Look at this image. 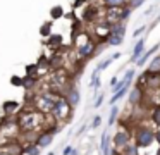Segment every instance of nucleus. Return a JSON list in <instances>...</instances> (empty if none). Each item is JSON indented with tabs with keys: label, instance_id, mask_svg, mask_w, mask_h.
I'll use <instances>...</instances> for the list:
<instances>
[{
	"label": "nucleus",
	"instance_id": "nucleus-20",
	"mask_svg": "<svg viewBox=\"0 0 160 155\" xmlns=\"http://www.w3.org/2000/svg\"><path fill=\"white\" fill-rule=\"evenodd\" d=\"M148 71H150V72H160V55H158V57H153V59H152Z\"/></svg>",
	"mask_w": 160,
	"mask_h": 155
},
{
	"label": "nucleus",
	"instance_id": "nucleus-13",
	"mask_svg": "<svg viewBox=\"0 0 160 155\" xmlns=\"http://www.w3.org/2000/svg\"><path fill=\"white\" fill-rule=\"evenodd\" d=\"M129 86H131V81H128V83H126V85L122 86V88L119 90V91H114V95H112V98H110V105H114V103L117 102L119 98H122V96H124L126 93H128Z\"/></svg>",
	"mask_w": 160,
	"mask_h": 155
},
{
	"label": "nucleus",
	"instance_id": "nucleus-35",
	"mask_svg": "<svg viewBox=\"0 0 160 155\" xmlns=\"http://www.w3.org/2000/svg\"><path fill=\"white\" fill-rule=\"evenodd\" d=\"M155 141H157V143L160 145V129H158V131H157V133H155Z\"/></svg>",
	"mask_w": 160,
	"mask_h": 155
},
{
	"label": "nucleus",
	"instance_id": "nucleus-34",
	"mask_svg": "<svg viewBox=\"0 0 160 155\" xmlns=\"http://www.w3.org/2000/svg\"><path fill=\"white\" fill-rule=\"evenodd\" d=\"M72 150H74L72 147H66V148H64V152H62V153H64V155H71V152H72Z\"/></svg>",
	"mask_w": 160,
	"mask_h": 155
},
{
	"label": "nucleus",
	"instance_id": "nucleus-9",
	"mask_svg": "<svg viewBox=\"0 0 160 155\" xmlns=\"http://www.w3.org/2000/svg\"><path fill=\"white\" fill-rule=\"evenodd\" d=\"M145 81H146V85H148L150 88H153V90L160 88V72H150V71H146Z\"/></svg>",
	"mask_w": 160,
	"mask_h": 155
},
{
	"label": "nucleus",
	"instance_id": "nucleus-23",
	"mask_svg": "<svg viewBox=\"0 0 160 155\" xmlns=\"http://www.w3.org/2000/svg\"><path fill=\"white\" fill-rule=\"evenodd\" d=\"M18 107H19V103H16V102H5V103H4V110H5V114H12V112H16V110H18Z\"/></svg>",
	"mask_w": 160,
	"mask_h": 155
},
{
	"label": "nucleus",
	"instance_id": "nucleus-25",
	"mask_svg": "<svg viewBox=\"0 0 160 155\" xmlns=\"http://www.w3.org/2000/svg\"><path fill=\"white\" fill-rule=\"evenodd\" d=\"M50 14H52L53 19H59V17H62L64 10H62V7H60V5H57V7H53V9H52V12H50Z\"/></svg>",
	"mask_w": 160,
	"mask_h": 155
},
{
	"label": "nucleus",
	"instance_id": "nucleus-32",
	"mask_svg": "<svg viewBox=\"0 0 160 155\" xmlns=\"http://www.w3.org/2000/svg\"><path fill=\"white\" fill-rule=\"evenodd\" d=\"M103 100H105V95H98V98L95 100V107H100L103 103Z\"/></svg>",
	"mask_w": 160,
	"mask_h": 155
},
{
	"label": "nucleus",
	"instance_id": "nucleus-33",
	"mask_svg": "<svg viewBox=\"0 0 160 155\" xmlns=\"http://www.w3.org/2000/svg\"><path fill=\"white\" fill-rule=\"evenodd\" d=\"M145 31H146V26H141V28H138V29H136L134 33H132V36H139V34L145 33Z\"/></svg>",
	"mask_w": 160,
	"mask_h": 155
},
{
	"label": "nucleus",
	"instance_id": "nucleus-15",
	"mask_svg": "<svg viewBox=\"0 0 160 155\" xmlns=\"http://www.w3.org/2000/svg\"><path fill=\"white\" fill-rule=\"evenodd\" d=\"M40 152H42V148H40L36 143L26 145V147L22 148V153H24V155H40Z\"/></svg>",
	"mask_w": 160,
	"mask_h": 155
},
{
	"label": "nucleus",
	"instance_id": "nucleus-24",
	"mask_svg": "<svg viewBox=\"0 0 160 155\" xmlns=\"http://www.w3.org/2000/svg\"><path fill=\"white\" fill-rule=\"evenodd\" d=\"M152 121H153V124L160 126V105H157L155 109L152 110Z\"/></svg>",
	"mask_w": 160,
	"mask_h": 155
},
{
	"label": "nucleus",
	"instance_id": "nucleus-26",
	"mask_svg": "<svg viewBox=\"0 0 160 155\" xmlns=\"http://www.w3.org/2000/svg\"><path fill=\"white\" fill-rule=\"evenodd\" d=\"M145 2H146V0H128V5L131 7V10H132V9H138V7H141Z\"/></svg>",
	"mask_w": 160,
	"mask_h": 155
},
{
	"label": "nucleus",
	"instance_id": "nucleus-3",
	"mask_svg": "<svg viewBox=\"0 0 160 155\" xmlns=\"http://www.w3.org/2000/svg\"><path fill=\"white\" fill-rule=\"evenodd\" d=\"M43 122V112H28L24 117H21V121H19V124H21L22 129H35V127H38L40 124Z\"/></svg>",
	"mask_w": 160,
	"mask_h": 155
},
{
	"label": "nucleus",
	"instance_id": "nucleus-18",
	"mask_svg": "<svg viewBox=\"0 0 160 155\" xmlns=\"http://www.w3.org/2000/svg\"><path fill=\"white\" fill-rule=\"evenodd\" d=\"M138 145H126L124 148H122V155H139L138 153Z\"/></svg>",
	"mask_w": 160,
	"mask_h": 155
},
{
	"label": "nucleus",
	"instance_id": "nucleus-27",
	"mask_svg": "<svg viewBox=\"0 0 160 155\" xmlns=\"http://www.w3.org/2000/svg\"><path fill=\"white\" fill-rule=\"evenodd\" d=\"M40 33H42V36H48V34H50V23L43 24L42 29H40Z\"/></svg>",
	"mask_w": 160,
	"mask_h": 155
},
{
	"label": "nucleus",
	"instance_id": "nucleus-30",
	"mask_svg": "<svg viewBox=\"0 0 160 155\" xmlns=\"http://www.w3.org/2000/svg\"><path fill=\"white\" fill-rule=\"evenodd\" d=\"M102 124V117L100 116H95L93 117V122H91V127H98Z\"/></svg>",
	"mask_w": 160,
	"mask_h": 155
},
{
	"label": "nucleus",
	"instance_id": "nucleus-31",
	"mask_svg": "<svg viewBox=\"0 0 160 155\" xmlns=\"http://www.w3.org/2000/svg\"><path fill=\"white\" fill-rule=\"evenodd\" d=\"M36 69H38V65H36V64L29 65V67H26V74H29V76H31V74H35V72H36Z\"/></svg>",
	"mask_w": 160,
	"mask_h": 155
},
{
	"label": "nucleus",
	"instance_id": "nucleus-37",
	"mask_svg": "<svg viewBox=\"0 0 160 155\" xmlns=\"http://www.w3.org/2000/svg\"><path fill=\"white\" fill-rule=\"evenodd\" d=\"M71 155H79V152H78V150H72V152H71Z\"/></svg>",
	"mask_w": 160,
	"mask_h": 155
},
{
	"label": "nucleus",
	"instance_id": "nucleus-22",
	"mask_svg": "<svg viewBox=\"0 0 160 155\" xmlns=\"http://www.w3.org/2000/svg\"><path fill=\"white\" fill-rule=\"evenodd\" d=\"M36 85V78H35V76H26V78L24 79H22V86H24V88H33V86H35Z\"/></svg>",
	"mask_w": 160,
	"mask_h": 155
},
{
	"label": "nucleus",
	"instance_id": "nucleus-39",
	"mask_svg": "<svg viewBox=\"0 0 160 155\" xmlns=\"http://www.w3.org/2000/svg\"><path fill=\"white\" fill-rule=\"evenodd\" d=\"M157 155H160V150H158V152H157Z\"/></svg>",
	"mask_w": 160,
	"mask_h": 155
},
{
	"label": "nucleus",
	"instance_id": "nucleus-21",
	"mask_svg": "<svg viewBox=\"0 0 160 155\" xmlns=\"http://www.w3.org/2000/svg\"><path fill=\"white\" fill-rule=\"evenodd\" d=\"M117 114H119V107H115V103H114L112 109H110V116H108V126H114V124H115Z\"/></svg>",
	"mask_w": 160,
	"mask_h": 155
},
{
	"label": "nucleus",
	"instance_id": "nucleus-19",
	"mask_svg": "<svg viewBox=\"0 0 160 155\" xmlns=\"http://www.w3.org/2000/svg\"><path fill=\"white\" fill-rule=\"evenodd\" d=\"M122 41H124V36H119V34H114V33H110L108 34V40H107V43L108 45H121Z\"/></svg>",
	"mask_w": 160,
	"mask_h": 155
},
{
	"label": "nucleus",
	"instance_id": "nucleus-36",
	"mask_svg": "<svg viewBox=\"0 0 160 155\" xmlns=\"http://www.w3.org/2000/svg\"><path fill=\"white\" fill-rule=\"evenodd\" d=\"M117 81H119L117 78H112V79H110V86H115V85H117Z\"/></svg>",
	"mask_w": 160,
	"mask_h": 155
},
{
	"label": "nucleus",
	"instance_id": "nucleus-7",
	"mask_svg": "<svg viewBox=\"0 0 160 155\" xmlns=\"http://www.w3.org/2000/svg\"><path fill=\"white\" fill-rule=\"evenodd\" d=\"M78 54H79V57H83V59L91 57V55L95 54V41L88 40L84 45H81V47L78 48Z\"/></svg>",
	"mask_w": 160,
	"mask_h": 155
},
{
	"label": "nucleus",
	"instance_id": "nucleus-6",
	"mask_svg": "<svg viewBox=\"0 0 160 155\" xmlns=\"http://www.w3.org/2000/svg\"><path fill=\"white\" fill-rule=\"evenodd\" d=\"M129 141H131V134H129V133H126V131H119V133H115L114 145L117 148H124Z\"/></svg>",
	"mask_w": 160,
	"mask_h": 155
},
{
	"label": "nucleus",
	"instance_id": "nucleus-5",
	"mask_svg": "<svg viewBox=\"0 0 160 155\" xmlns=\"http://www.w3.org/2000/svg\"><path fill=\"white\" fill-rule=\"evenodd\" d=\"M53 133H55V129H48V131H43V133H40L35 143L38 145L40 148L50 147V145H52V141H53Z\"/></svg>",
	"mask_w": 160,
	"mask_h": 155
},
{
	"label": "nucleus",
	"instance_id": "nucleus-2",
	"mask_svg": "<svg viewBox=\"0 0 160 155\" xmlns=\"http://www.w3.org/2000/svg\"><path fill=\"white\" fill-rule=\"evenodd\" d=\"M71 109H72V107L69 105V102L66 100V96H64V98L62 96H57L55 105H53V109H52V114H53V117H55L57 121H64V119L69 117Z\"/></svg>",
	"mask_w": 160,
	"mask_h": 155
},
{
	"label": "nucleus",
	"instance_id": "nucleus-38",
	"mask_svg": "<svg viewBox=\"0 0 160 155\" xmlns=\"http://www.w3.org/2000/svg\"><path fill=\"white\" fill-rule=\"evenodd\" d=\"M157 23H160V16H158V17H157Z\"/></svg>",
	"mask_w": 160,
	"mask_h": 155
},
{
	"label": "nucleus",
	"instance_id": "nucleus-16",
	"mask_svg": "<svg viewBox=\"0 0 160 155\" xmlns=\"http://www.w3.org/2000/svg\"><path fill=\"white\" fill-rule=\"evenodd\" d=\"M103 2L108 9H121L128 3V0H103Z\"/></svg>",
	"mask_w": 160,
	"mask_h": 155
},
{
	"label": "nucleus",
	"instance_id": "nucleus-28",
	"mask_svg": "<svg viewBox=\"0 0 160 155\" xmlns=\"http://www.w3.org/2000/svg\"><path fill=\"white\" fill-rule=\"evenodd\" d=\"M134 69H128V71L124 72V79H128V81H132V78H134Z\"/></svg>",
	"mask_w": 160,
	"mask_h": 155
},
{
	"label": "nucleus",
	"instance_id": "nucleus-29",
	"mask_svg": "<svg viewBox=\"0 0 160 155\" xmlns=\"http://www.w3.org/2000/svg\"><path fill=\"white\" fill-rule=\"evenodd\" d=\"M11 85H14V86H22V79L19 78V76H12V78H11Z\"/></svg>",
	"mask_w": 160,
	"mask_h": 155
},
{
	"label": "nucleus",
	"instance_id": "nucleus-4",
	"mask_svg": "<svg viewBox=\"0 0 160 155\" xmlns=\"http://www.w3.org/2000/svg\"><path fill=\"white\" fill-rule=\"evenodd\" d=\"M55 100H57V96L50 95V93H42V95L36 98L35 107L38 110H42V112H52L53 105H55Z\"/></svg>",
	"mask_w": 160,
	"mask_h": 155
},
{
	"label": "nucleus",
	"instance_id": "nucleus-12",
	"mask_svg": "<svg viewBox=\"0 0 160 155\" xmlns=\"http://www.w3.org/2000/svg\"><path fill=\"white\" fill-rule=\"evenodd\" d=\"M158 47H160V45L157 43V45H153V47L150 48V50H145V52H143V54H141V57H139L138 60H136V65H143V64H145V62L148 60L150 57H152L153 54H155L157 50H158Z\"/></svg>",
	"mask_w": 160,
	"mask_h": 155
},
{
	"label": "nucleus",
	"instance_id": "nucleus-1",
	"mask_svg": "<svg viewBox=\"0 0 160 155\" xmlns=\"http://www.w3.org/2000/svg\"><path fill=\"white\" fill-rule=\"evenodd\" d=\"M134 138H136V145H138L139 148H146L155 141V131H152L150 127L141 126V127L136 129Z\"/></svg>",
	"mask_w": 160,
	"mask_h": 155
},
{
	"label": "nucleus",
	"instance_id": "nucleus-17",
	"mask_svg": "<svg viewBox=\"0 0 160 155\" xmlns=\"http://www.w3.org/2000/svg\"><path fill=\"white\" fill-rule=\"evenodd\" d=\"M112 60H114V59H112V57H108V59H105V60H102L100 64L97 65V69H95V71H93V74H100L102 71H105V69H107L108 65L112 64Z\"/></svg>",
	"mask_w": 160,
	"mask_h": 155
},
{
	"label": "nucleus",
	"instance_id": "nucleus-8",
	"mask_svg": "<svg viewBox=\"0 0 160 155\" xmlns=\"http://www.w3.org/2000/svg\"><path fill=\"white\" fill-rule=\"evenodd\" d=\"M145 41H146V38L143 36V38H139V40L134 43V48H132V55H131V60L134 62V64H136V60L141 57L143 52H145Z\"/></svg>",
	"mask_w": 160,
	"mask_h": 155
},
{
	"label": "nucleus",
	"instance_id": "nucleus-14",
	"mask_svg": "<svg viewBox=\"0 0 160 155\" xmlns=\"http://www.w3.org/2000/svg\"><path fill=\"white\" fill-rule=\"evenodd\" d=\"M100 147H102L103 155H110V136H108V133H105V131H103V134H102Z\"/></svg>",
	"mask_w": 160,
	"mask_h": 155
},
{
	"label": "nucleus",
	"instance_id": "nucleus-11",
	"mask_svg": "<svg viewBox=\"0 0 160 155\" xmlns=\"http://www.w3.org/2000/svg\"><path fill=\"white\" fill-rule=\"evenodd\" d=\"M66 100L69 102V105L72 107H78V103H79V100H81V95H79V91H78L76 88H71L69 91L66 93Z\"/></svg>",
	"mask_w": 160,
	"mask_h": 155
},
{
	"label": "nucleus",
	"instance_id": "nucleus-10",
	"mask_svg": "<svg viewBox=\"0 0 160 155\" xmlns=\"http://www.w3.org/2000/svg\"><path fill=\"white\" fill-rule=\"evenodd\" d=\"M143 98V90L141 86H134L129 93V105H138Z\"/></svg>",
	"mask_w": 160,
	"mask_h": 155
}]
</instances>
